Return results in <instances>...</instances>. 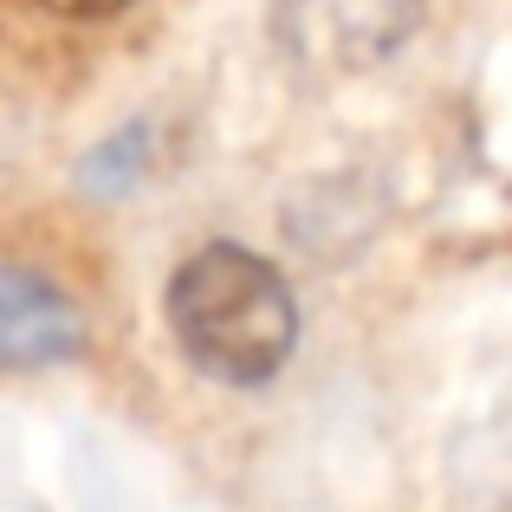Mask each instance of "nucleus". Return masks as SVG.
Masks as SVG:
<instances>
[{
  "label": "nucleus",
  "mask_w": 512,
  "mask_h": 512,
  "mask_svg": "<svg viewBox=\"0 0 512 512\" xmlns=\"http://www.w3.org/2000/svg\"><path fill=\"white\" fill-rule=\"evenodd\" d=\"M169 325L182 350L221 383H260L299 338L292 292L260 253L208 247L169 279Z\"/></svg>",
  "instance_id": "f257e3e1"
},
{
  "label": "nucleus",
  "mask_w": 512,
  "mask_h": 512,
  "mask_svg": "<svg viewBox=\"0 0 512 512\" xmlns=\"http://www.w3.org/2000/svg\"><path fill=\"white\" fill-rule=\"evenodd\" d=\"M85 350V312L33 266L0 260V370H52Z\"/></svg>",
  "instance_id": "f03ea898"
}]
</instances>
